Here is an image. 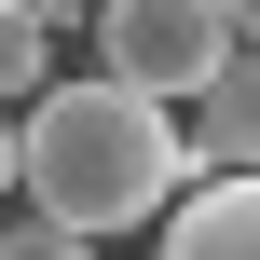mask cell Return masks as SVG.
I'll use <instances>...</instances> for the list:
<instances>
[{"mask_svg":"<svg viewBox=\"0 0 260 260\" xmlns=\"http://www.w3.org/2000/svg\"><path fill=\"white\" fill-rule=\"evenodd\" d=\"M178 110H192V123H178V151H192L206 178H247V151H260V82H247V55H233V69H206Z\"/></svg>","mask_w":260,"mask_h":260,"instance_id":"3","label":"cell"},{"mask_svg":"<svg viewBox=\"0 0 260 260\" xmlns=\"http://www.w3.org/2000/svg\"><path fill=\"white\" fill-rule=\"evenodd\" d=\"M0 14H14V0H0Z\"/></svg>","mask_w":260,"mask_h":260,"instance_id":"8","label":"cell"},{"mask_svg":"<svg viewBox=\"0 0 260 260\" xmlns=\"http://www.w3.org/2000/svg\"><path fill=\"white\" fill-rule=\"evenodd\" d=\"M0 260H96V247H82L69 219H41V206H27V219H0Z\"/></svg>","mask_w":260,"mask_h":260,"instance_id":"6","label":"cell"},{"mask_svg":"<svg viewBox=\"0 0 260 260\" xmlns=\"http://www.w3.org/2000/svg\"><path fill=\"white\" fill-rule=\"evenodd\" d=\"M0 192H14V123H0Z\"/></svg>","mask_w":260,"mask_h":260,"instance_id":"7","label":"cell"},{"mask_svg":"<svg viewBox=\"0 0 260 260\" xmlns=\"http://www.w3.org/2000/svg\"><path fill=\"white\" fill-rule=\"evenodd\" d=\"M41 82H55V27L14 0V14H0V96H41Z\"/></svg>","mask_w":260,"mask_h":260,"instance_id":"5","label":"cell"},{"mask_svg":"<svg viewBox=\"0 0 260 260\" xmlns=\"http://www.w3.org/2000/svg\"><path fill=\"white\" fill-rule=\"evenodd\" d=\"M178 178H206V165L178 151V110H165V96H137V82H110V69L41 82V96H27V123H14V192H27L41 219H69L82 247L151 233V219L178 206Z\"/></svg>","mask_w":260,"mask_h":260,"instance_id":"1","label":"cell"},{"mask_svg":"<svg viewBox=\"0 0 260 260\" xmlns=\"http://www.w3.org/2000/svg\"><path fill=\"white\" fill-rule=\"evenodd\" d=\"M151 260H260V192H247V178H206V192H178Z\"/></svg>","mask_w":260,"mask_h":260,"instance_id":"4","label":"cell"},{"mask_svg":"<svg viewBox=\"0 0 260 260\" xmlns=\"http://www.w3.org/2000/svg\"><path fill=\"white\" fill-rule=\"evenodd\" d=\"M247 41H233V14L219 0H96V69L110 82H137V96H192L206 69H233Z\"/></svg>","mask_w":260,"mask_h":260,"instance_id":"2","label":"cell"}]
</instances>
